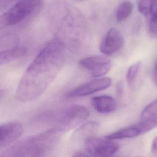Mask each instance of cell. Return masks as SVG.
Listing matches in <instances>:
<instances>
[{"label":"cell","instance_id":"2","mask_svg":"<svg viewBox=\"0 0 157 157\" xmlns=\"http://www.w3.org/2000/svg\"><path fill=\"white\" fill-rule=\"evenodd\" d=\"M42 4V0H18L0 15V30L23 21L39 10Z\"/></svg>","mask_w":157,"mask_h":157},{"label":"cell","instance_id":"4","mask_svg":"<svg viewBox=\"0 0 157 157\" xmlns=\"http://www.w3.org/2000/svg\"><path fill=\"white\" fill-rule=\"evenodd\" d=\"M85 148L92 157H111L118 150L119 146L113 140L90 136L85 140Z\"/></svg>","mask_w":157,"mask_h":157},{"label":"cell","instance_id":"3","mask_svg":"<svg viewBox=\"0 0 157 157\" xmlns=\"http://www.w3.org/2000/svg\"><path fill=\"white\" fill-rule=\"evenodd\" d=\"M89 117L88 109L81 105L70 106L55 115L53 127L61 132L69 131Z\"/></svg>","mask_w":157,"mask_h":157},{"label":"cell","instance_id":"23","mask_svg":"<svg viewBox=\"0 0 157 157\" xmlns=\"http://www.w3.org/2000/svg\"></svg>","mask_w":157,"mask_h":157},{"label":"cell","instance_id":"8","mask_svg":"<svg viewBox=\"0 0 157 157\" xmlns=\"http://www.w3.org/2000/svg\"><path fill=\"white\" fill-rule=\"evenodd\" d=\"M23 126L18 121H12L0 124V148L7 146L21 136Z\"/></svg>","mask_w":157,"mask_h":157},{"label":"cell","instance_id":"5","mask_svg":"<svg viewBox=\"0 0 157 157\" xmlns=\"http://www.w3.org/2000/svg\"><path fill=\"white\" fill-rule=\"evenodd\" d=\"M112 83L111 78L109 77L97 78L84 83L69 91L67 97L70 98L84 97L109 88Z\"/></svg>","mask_w":157,"mask_h":157},{"label":"cell","instance_id":"12","mask_svg":"<svg viewBox=\"0 0 157 157\" xmlns=\"http://www.w3.org/2000/svg\"><path fill=\"white\" fill-rule=\"evenodd\" d=\"M134 9V4L130 1L122 2L117 7L115 17L118 22H122L126 20L132 13Z\"/></svg>","mask_w":157,"mask_h":157},{"label":"cell","instance_id":"16","mask_svg":"<svg viewBox=\"0 0 157 157\" xmlns=\"http://www.w3.org/2000/svg\"><path fill=\"white\" fill-rule=\"evenodd\" d=\"M140 66L141 62L138 61L130 66L128 68L126 74V80L129 85H131L136 79L140 68Z\"/></svg>","mask_w":157,"mask_h":157},{"label":"cell","instance_id":"20","mask_svg":"<svg viewBox=\"0 0 157 157\" xmlns=\"http://www.w3.org/2000/svg\"><path fill=\"white\" fill-rule=\"evenodd\" d=\"M153 80L155 84L157 86V59L154 66L153 72Z\"/></svg>","mask_w":157,"mask_h":157},{"label":"cell","instance_id":"9","mask_svg":"<svg viewBox=\"0 0 157 157\" xmlns=\"http://www.w3.org/2000/svg\"><path fill=\"white\" fill-rule=\"evenodd\" d=\"M91 104L97 112L102 114L111 113L117 107L115 99L109 95L94 96L91 98Z\"/></svg>","mask_w":157,"mask_h":157},{"label":"cell","instance_id":"6","mask_svg":"<svg viewBox=\"0 0 157 157\" xmlns=\"http://www.w3.org/2000/svg\"><path fill=\"white\" fill-rule=\"evenodd\" d=\"M80 66L90 71L93 77L99 78L106 75L111 68L110 60L103 56H90L80 59Z\"/></svg>","mask_w":157,"mask_h":157},{"label":"cell","instance_id":"22","mask_svg":"<svg viewBox=\"0 0 157 157\" xmlns=\"http://www.w3.org/2000/svg\"><path fill=\"white\" fill-rule=\"evenodd\" d=\"M80 1H83V0H80Z\"/></svg>","mask_w":157,"mask_h":157},{"label":"cell","instance_id":"19","mask_svg":"<svg viewBox=\"0 0 157 157\" xmlns=\"http://www.w3.org/2000/svg\"><path fill=\"white\" fill-rule=\"evenodd\" d=\"M151 150L152 153L155 156H157V136L153 140L151 147Z\"/></svg>","mask_w":157,"mask_h":157},{"label":"cell","instance_id":"13","mask_svg":"<svg viewBox=\"0 0 157 157\" xmlns=\"http://www.w3.org/2000/svg\"><path fill=\"white\" fill-rule=\"evenodd\" d=\"M137 7L139 12L148 18L157 10V0H138Z\"/></svg>","mask_w":157,"mask_h":157},{"label":"cell","instance_id":"1","mask_svg":"<svg viewBox=\"0 0 157 157\" xmlns=\"http://www.w3.org/2000/svg\"><path fill=\"white\" fill-rule=\"evenodd\" d=\"M66 58V46L58 38L49 40L28 66L19 81L15 98L29 102L40 97L55 78Z\"/></svg>","mask_w":157,"mask_h":157},{"label":"cell","instance_id":"11","mask_svg":"<svg viewBox=\"0 0 157 157\" xmlns=\"http://www.w3.org/2000/svg\"><path fill=\"white\" fill-rule=\"evenodd\" d=\"M26 51L25 48L21 47L0 50V66L19 59L25 54Z\"/></svg>","mask_w":157,"mask_h":157},{"label":"cell","instance_id":"17","mask_svg":"<svg viewBox=\"0 0 157 157\" xmlns=\"http://www.w3.org/2000/svg\"><path fill=\"white\" fill-rule=\"evenodd\" d=\"M148 29L149 34L153 37L157 36V10L148 18Z\"/></svg>","mask_w":157,"mask_h":157},{"label":"cell","instance_id":"7","mask_svg":"<svg viewBox=\"0 0 157 157\" xmlns=\"http://www.w3.org/2000/svg\"><path fill=\"white\" fill-rule=\"evenodd\" d=\"M124 39L121 33L115 28L108 30L103 37L99 46L102 53L111 55L119 51L124 45Z\"/></svg>","mask_w":157,"mask_h":157},{"label":"cell","instance_id":"10","mask_svg":"<svg viewBox=\"0 0 157 157\" xmlns=\"http://www.w3.org/2000/svg\"><path fill=\"white\" fill-rule=\"evenodd\" d=\"M142 134V133L140 129V127L139 124L137 123L136 124H133L120 129L115 132H113L111 134H109V135H107L106 136H105V137L114 140L117 139L134 138Z\"/></svg>","mask_w":157,"mask_h":157},{"label":"cell","instance_id":"21","mask_svg":"<svg viewBox=\"0 0 157 157\" xmlns=\"http://www.w3.org/2000/svg\"><path fill=\"white\" fill-rule=\"evenodd\" d=\"M6 90L5 89L0 88V101L6 96Z\"/></svg>","mask_w":157,"mask_h":157},{"label":"cell","instance_id":"18","mask_svg":"<svg viewBox=\"0 0 157 157\" xmlns=\"http://www.w3.org/2000/svg\"><path fill=\"white\" fill-rule=\"evenodd\" d=\"M117 92L118 96H121L123 94L124 91V83L123 81L120 80L117 83Z\"/></svg>","mask_w":157,"mask_h":157},{"label":"cell","instance_id":"14","mask_svg":"<svg viewBox=\"0 0 157 157\" xmlns=\"http://www.w3.org/2000/svg\"><path fill=\"white\" fill-rule=\"evenodd\" d=\"M140 120H149L157 124V99L150 102L144 109Z\"/></svg>","mask_w":157,"mask_h":157},{"label":"cell","instance_id":"15","mask_svg":"<svg viewBox=\"0 0 157 157\" xmlns=\"http://www.w3.org/2000/svg\"><path fill=\"white\" fill-rule=\"evenodd\" d=\"M99 128V123L96 121H89L79 126L75 131V135L78 137H84L86 139L91 136Z\"/></svg>","mask_w":157,"mask_h":157}]
</instances>
